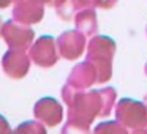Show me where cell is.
Here are the masks:
<instances>
[{
  "instance_id": "8992f818",
  "label": "cell",
  "mask_w": 147,
  "mask_h": 134,
  "mask_svg": "<svg viewBox=\"0 0 147 134\" xmlns=\"http://www.w3.org/2000/svg\"><path fill=\"white\" fill-rule=\"evenodd\" d=\"M59 54L67 60H76L86 49V35L78 30H68L63 32L57 38Z\"/></svg>"
},
{
  "instance_id": "7a4b0ae2",
  "label": "cell",
  "mask_w": 147,
  "mask_h": 134,
  "mask_svg": "<svg viewBox=\"0 0 147 134\" xmlns=\"http://www.w3.org/2000/svg\"><path fill=\"white\" fill-rule=\"evenodd\" d=\"M115 52V43L109 36L96 35L87 46V62L95 66L98 73V84H105L112 76V57Z\"/></svg>"
},
{
  "instance_id": "ffe728a7",
  "label": "cell",
  "mask_w": 147,
  "mask_h": 134,
  "mask_svg": "<svg viewBox=\"0 0 147 134\" xmlns=\"http://www.w3.org/2000/svg\"><path fill=\"white\" fill-rule=\"evenodd\" d=\"M11 3H16V0H0V8H7Z\"/></svg>"
},
{
  "instance_id": "30bf717a",
  "label": "cell",
  "mask_w": 147,
  "mask_h": 134,
  "mask_svg": "<svg viewBox=\"0 0 147 134\" xmlns=\"http://www.w3.org/2000/svg\"><path fill=\"white\" fill-rule=\"evenodd\" d=\"M45 16V7L33 0H16L13 7V17L18 24L27 25L36 24Z\"/></svg>"
},
{
  "instance_id": "9a60e30c",
  "label": "cell",
  "mask_w": 147,
  "mask_h": 134,
  "mask_svg": "<svg viewBox=\"0 0 147 134\" xmlns=\"http://www.w3.org/2000/svg\"><path fill=\"white\" fill-rule=\"evenodd\" d=\"M57 14H59V17L63 19V21L73 19V17L78 14V10H76V7H74V2L73 0H68L67 3L62 5V7L57 10Z\"/></svg>"
},
{
  "instance_id": "277c9868",
  "label": "cell",
  "mask_w": 147,
  "mask_h": 134,
  "mask_svg": "<svg viewBox=\"0 0 147 134\" xmlns=\"http://www.w3.org/2000/svg\"><path fill=\"white\" fill-rule=\"evenodd\" d=\"M2 38L8 44L10 49H18V51H27L32 48L33 43V30L27 25H21L16 21H7L2 25V32H0Z\"/></svg>"
},
{
  "instance_id": "5b68a950",
  "label": "cell",
  "mask_w": 147,
  "mask_h": 134,
  "mask_svg": "<svg viewBox=\"0 0 147 134\" xmlns=\"http://www.w3.org/2000/svg\"><path fill=\"white\" fill-rule=\"evenodd\" d=\"M59 48L57 41L52 36H40L35 43L32 44V48L29 49V57L35 65L43 68L54 66L59 60Z\"/></svg>"
},
{
  "instance_id": "ac0fdd59",
  "label": "cell",
  "mask_w": 147,
  "mask_h": 134,
  "mask_svg": "<svg viewBox=\"0 0 147 134\" xmlns=\"http://www.w3.org/2000/svg\"><path fill=\"white\" fill-rule=\"evenodd\" d=\"M0 134H14V131L11 129L10 123L5 120V117L0 115Z\"/></svg>"
},
{
  "instance_id": "9c48e42d",
  "label": "cell",
  "mask_w": 147,
  "mask_h": 134,
  "mask_svg": "<svg viewBox=\"0 0 147 134\" xmlns=\"http://www.w3.org/2000/svg\"><path fill=\"white\" fill-rule=\"evenodd\" d=\"M33 115L40 123L46 125V126H55L62 121L63 111L57 99L48 96V98H41L36 101L35 107H33Z\"/></svg>"
},
{
  "instance_id": "44dd1931",
  "label": "cell",
  "mask_w": 147,
  "mask_h": 134,
  "mask_svg": "<svg viewBox=\"0 0 147 134\" xmlns=\"http://www.w3.org/2000/svg\"><path fill=\"white\" fill-rule=\"evenodd\" d=\"M131 134H147V128H144V129H136V131H133Z\"/></svg>"
},
{
  "instance_id": "5bb4252c",
  "label": "cell",
  "mask_w": 147,
  "mask_h": 134,
  "mask_svg": "<svg viewBox=\"0 0 147 134\" xmlns=\"http://www.w3.org/2000/svg\"><path fill=\"white\" fill-rule=\"evenodd\" d=\"M62 134H92V131H90V126L67 120V123L62 128Z\"/></svg>"
},
{
  "instance_id": "4fadbf2b",
  "label": "cell",
  "mask_w": 147,
  "mask_h": 134,
  "mask_svg": "<svg viewBox=\"0 0 147 134\" xmlns=\"http://www.w3.org/2000/svg\"><path fill=\"white\" fill-rule=\"evenodd\" d=\"M14 134H46V129L40 121H24L14 129Z\"/></svg>"
},
{
  "instance_id": "ba28073f",
  "label": "cell",
  "mask_w": 147,
  "mask_h": 134,
  "mask_svg": "<svg viewBox=\"0 0 147 134\" xmlns=\"http://www.w3.org/2000/svg\"><path fill=\"white\" fill-rule=\"evenodd\" d=\"M67 84L78 92H86L93 84H98V73L90 62H82L71 70Z\"/></svg>"
},
{
  "instance_id": "6da1fadb",
  "label": "cell",
  "mask_w": 147,
  "mask_h": 134,
  "mask_svg": "<svg viewBox=\"0 0 147 134\" xmlns=\"http://www.w3.org/2000/svg\"><path fill=\"white\" fill-rule=\"evenodd\" d=\"M62 98L68 106V120L90 126L96 117H108L115 104V90L105 87L92 92H78L65 84Z\"/></svg>"
},
{
  "instance_id": "cb8c5ba5",
  "label": "cell",
  "mask_w": 147,
  "mask_h": 134,
  "mask_svg": "<svg viewBox=\"0 0 147 134\" xmlns=\"http://www.w3.org/2000/svg\"><path fill=\"white\" fill-rule=\"evenodd\" d=\"M146 71H147V66H146Z\"/></svg>"
},
{
  "instance_id": "8fae6325",
  "label": "cell",
  "mask_w": 147,
  "mask_h": 134,
  "mask_svg": "<svg viewBox=\"0 0 147 134\" xmlns=\"http://www.w3.org/2000/svg\"><path fill=\"white\" fill-rule=\"evenodd\" d=\"M76 30L86 36H95L98 25H96V13L93 10H81L74 16Z\"/></svg>"
},
{
  "instance_id": "3957f363",
  "label": "cell",
  "mask_w": 147,
  "mask_h": 134,
  "mask_svg": "<svg viewBox=\"0 0 147 134\" xmlns=\"http://www.w3.org/2000/svg\"><path fill=\"white\" fill-rule=\"evenodd\" d=\"M115 118L125 128L144 129L147 128V106L141 101L122 98L115 104Z\"/></svg>"
},
{
  "instance_id": "52a82bcc",
  "label": "cell",
  "mask_w": 147,
  "mask_h": 134,
  "mask_svg": "<svg viewBox=\"0 0 147 134\" xmlns=\"http://www.w3.org/2000/svg\"><path fill=\"white\" fill-rule=\"evenodd\" d=\"M2 68L7 76L13 79H22L30 68V57L26 51L8 49L2 58Z\"/></svg>"
},
{
  "instance_id": "7402d4cb",
  "label": "cell",
  "mask_w": 147,
  "mask_h": 134,
  "mask_svg": "<svg viewBox=\"0 0 147 134\" xmlns=\"http://www.w3.org/2000/svg\"><path fill=\"white\" fill-rule=\"evenodd\" d=\"M144 104L147 106V95H146V98H144Z\"/></svg>"
},
{
  "instance_id": "603a6c76",
  "label": "cell",
  "mask_w": 147,
  "mask_h": 134,
  "mask_svg": "<svg viewBox=\"0 0 147 134\" xmlns=\"http://www.w3.org/2000/svg\"><path fill=\"white\" fill-rule=\"evenodd\" d=\"M2 25H3V24H2V21H0V32H2Z\"/></svg>"
},
{
  "instance_id": "e0dca14e",
  "label": "cell",
  "mask_w": 147,
  "mask_h": 134,
  "mask_svg": "<svg viewBox=\"0 0 147 134\" xmlns=\"http://www.w3.org/2000/svg\"><path fill=\"white\" fill-rule=\"evenodd\" d=\"M33 2H36V3H40V5H49V7H54V8H60L62 5H65L68 2V0H33Z\"/></svg>"
},
{
  "instance_id": "2e32d148",
  "label": "cell",
  "mask_w": 147,
  "mask_h": 134,
  "mask_svg": "<svg viewBox=\"0 0 147 134\" xmlns=\"http://www.w3.org/2000/svg\"><path fill=\"white\" fill-rule=\"evenodd\" d=\"M74 7H76L78 11L81 10H93L100 5V0H73Z\"/></svg>"
},
{
  "instance_id": "d6986e66",
  "label": "cell",
  "mask_w": 147,
  "mask_h": 134,
  "mask_svg": "<svg viewBox=\"0 0 147 134\" xmlns=\"http://www.w3.org/2000/svg\"><path fill=\"white\" fill-rule=\"evenodd\" d=\"M117 3V0H100V8H105V10H109V8H112L114 5Z\"/></svg>"
},
{
  "instance_id": "7c38bea8",
  "label": "cell",
  "mask_w": 147,
  "mask_h": 134,
  "mask_svg": "<svg viewBox=\"0 0 147 134\" xmlns=\"http://www.w3.org/2000/svg\"><path fill=\"white\" fill-rule=\"evenodd\" d=\"M93 134H128V131L119 121H101L95 126Z\"/></svg>"
}]
</instances>
